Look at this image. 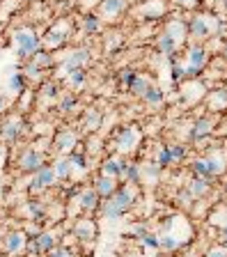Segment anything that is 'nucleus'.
<instances>
[{"mask_svg":"<svg viewBox=\"0 0 227 257\" xmlns=\"http://www.w3.org/2000/svg\"><path fill=\"white\" fill-rule=\"evenodd\" d=\"M55 186H58L55 172H53V168H51V163H46V166H42L30 177V181H28V193H30V197H42L44 193L55 188Z\"/></svg>","mask_w":227,"mask_h":257,"instance_id":"8","label":"nucleus"},{"mask_svg":"<svg viewBox=\"0 0 227 257\" xmlns=\"http://www.w3.org/2000/svg\"><path fill=\"white\" fill-rule=\"evenodd\" d=\"M0 246H2L5 255H21V253H25V246H28V234H25V230H9V232H5Z\"/></svg>","mask_w":227,"mask_h":257,"instance_id":"11","label":"nucleus"},{"mask_svg":"<svg viewBox=\"0 0 227 257\" xmlns=\"http://www.w3.org/2000/svg\"><path fill=\"white\" fill-rule=\"evenodd\" d=\"M140 72H136V69H131V67H126V69H122L120 74H117V83L124 87V90H129V85L133 83V78L138 76Z\"/></svg>","mask_w":227,"mask_h":257,"instance_id":"44","label":"nucleus"},{"mask_svg":"<svg viewBox=\"0 0 227 257\" xmlns=\"http://www.w3.org/2000/svg\"><path fill=\"white\" fill-rule=\"evenodd\" d=\"M51 147L58 156H69L74 150H78V133L72 129H60L51 138Z\"/></svg>","mask_w":227,"mask_h":257,"instance_id":"10","label":"nucleus"},{"mask_svg":"<svg viewBox=\"0 0 227 257\" xmlns=\"http://www.w3.org/2000/svg\"><path fill=\"white\" fill-rule=\"evenodd\" d=\"M207 161H209V168H211V172H214V177H218V174L225 170V161H223V156L211 154V156H207Z\"/></svg>","mask_w":227,"mask_h":257,"instance_id":"45","label":"nucleus"},{"mask_svg":"<svg viewBox=\"0 0 227 257\" xmlns=\"http://www.w3.org/2000/svg\"><path fill=\"white\" fill-rule=\"evenodd\" d=\"M65 85L69 87V92H80L87 85V74L85 69H74L65 76Z\"/></svg>","mask_w":227,"mask_h":257,"instance_id":"27","label":"nucleus"},{"mask_svg":"<svg viewBox=\"0 0 227 257\" xmlns=\"http://www.w3.org/2000/svg\"><path fill=\"white\" fill-rule=\"evenodd\" d=\"M174 2H177V5H181V7H188V5H193L195 0H174Z\"/></svg>","mask_w":227,"mask_h":257,"instance_id":"55","label":"nucleus"},{"mask_svg":"<svg viewBox=\"0 0 227 257\" xmlns=\"http://www.w3.org/2000/svg\"><path fill=\"white\" fill-rule=\"evenodd\" d=\"M67 159H69V166H72V177H74V179L87 174V170H90V156L85 154V152L74 150L72 154L67 156Z\"/></svg>","mask_w":227,"mask_h":257,"instance_id":"21","label":"nucleus"},{"mask_svg":"<svg viewBox=\"0 0 227 257\" xmlns=\"http://www.w3.org/2000/svg\"><path fill=\"white\" fill-rule=\"evenodd\" d=\"M21 72H23V76L28 78V81H39L42 78V69L35 65V62H30V60H25V62H21Z\"/></svg>","mask_w":227,"mask_h":257,"instance_id":"43","label":"nucleus"},{"mask_svg":"<svg viewBox=\"0 0 227 257\" xmlns=\"http://www.w3.org/2000/svg\"><path fill=\"white\" fill-rule=\"evenodd\" d=\"M163 32H167V35L172 37L177 44H181L186 39V35H188V28H186L184 18H170V21H165V28H163Z\"/></svg>","mask_w":227,"mask_h":257,"instance_id":"26","label":"nucleus"},{"mask_svg":"<svg viewBox=\"0 0 227 257\" xmlns=\"http://www.w3.org/2000/svg\"><path fill=\"white\" fill-rule=\"evenodd\" d=\"M191 170H193L195 177H200V179H211V177H214V172H211L209 161H207V159H197V161H193Z\"/></svg>","mask_w":227,"mask_h":257,"instance_id":"41","label":"nucleus"},{"mask_svg":"<svg viewBox=\"0 0 227 257\" xmlns=\"http://www.w3.org/2000/svg\"><path fill=\"white\" fill-rule=\"evenodd\" d=\"M0 257H9V255H0Z\"/></svg>","mask_w":227,"mask_h":257,"instance_id":"59","label":"nucleus"},{"mask_svg":"<svg viewBox=\"0 0 227 257\" xmlns=\"http://www.w3.org/2000/svg\"><path fill=\"white\" fill-rule=\"evenodd\" d=\"M42 166H46V156L35 145H28L16 154V170L21 174H30L32 177Z\"/></svg>","mask_w":227,"mask_h":257,"instance_id":"7","label":"nucleus"},{"mask_svg":"<svg viewBox=\"0 0 227 257\" xmlns=\"http://www.w3.org/2000/svg\"><path fill=\"white\" fill-rule=\"evenodd\" d=\"M124 184L129 186H138V184H143V174H140V163L136 161H129L126 159L124 166H122V177H120Z\"/></svg>","mask_w":227,"mask_h":257,"instance_id":"25","label":"nucleus"},{"mask_svg":"<svg viewBox=\"0 0 227 257\" xmlns=\"http://www.w3.org/2000/svg\"><path fill=\"white\" fill-rule=\"evenodd\" d=\"M172 78H174V81H181V78H186V65L172 62Z\"/></svg>","mask_w":227,"mask_h":257,"instance_id":"50","label":"nucleus"},{"mask_svg":"<svg viewBox=\"0 0 227 257\" xmlns=\"http://www.w3.org/2000/svg\"><path fill=\"white\" fill-rule=\"evenodd\" d=\"M151 85H154V83H151L150 76H145V74H138V76L133 78V83L129 85V90H126V92H129L131 96H136V99H143V94L150 90Z\"/></svg>","mask_w":227,"mask_h":257,"instance_id":"32","label":"nucleus"},{"mask_svg":"<svg viewBox=\"0 0 227 257\" xmlns=\"http://www.w3.org/2000/svg\"><path fill=\"white\" fill-rule=\"evenodd\" d=\"M225 191H227V186H225Z\"/></svg>","mask_w":227,"mask_h":257,"instance_id":"60","label":"nucleus"},{"mask_svg":"<svg viewBox=\"0 0 227 257\" xmlns=\"http://www.w3.org/2000/svg\"><path fill=\"white\" fill-rule=\"evenodd\" d=\"M140 129L136 124H124L117 129L113 138V145H115V154L120 156H129L138 150V145H140Z\"/></svg>","mask_w":227,"mask_h":257,"instance_id":"5","label":"nucleus"},{"mask_svg":"<svg viewBox=\"0 0 227 257\" xmlns=\"http://www.w3.org/2000/svg\"><path fill=\"white\" fill-rule=\"evenodd\" d=\"M147 232H150V225H147V221H136L131 227H129V230H126V234H129L131 239H136V241H140Z\"/></svg>","mask_w":227,"mask_h":257,"instance_id":"42","label":"nucleus"},{"mask_svg":"<svg viewBox=\"0 0 227 257\" xmlns=\"http://www.w3.org/2000/svg\"><path fill=\"white\" fill-rule=\"evenodd\" d=\"M92 60V48L90 46H74L72 51H67L65 55H62L60 65H58V81L60 78H65L69 72H74V69H85V65Z\"/></svg>","mask_w":227,"mask_h":257,"instance_id":"4","label":"nucleus"},{"mask_svg":"<svg viewBox=\"0 0 227 257\" xmlns=\"http://www.w3.org/2000/svg\"><path fill=\"white\" fill-rule=\"evenodd\" d=\"M140 244H143L145 248H150V251H158V234L150 230V232H147L143 239H140Z\"/></svg>","mask_w":227,"mask_h":257,"instance_id":"46","label":"nucleus"},{"mask_svg":"<svg viewBox=\"0 0 227 257\" xmlns=\"http://www.w3.org/2000/svg\"><path fill=\"white\" fill-rule=\"evenodd\" d=\"M186 28H188V35L195 37V39H202V37H207L211 32V23L207 16H193L188 23H186Z\"/></svg>","mask_w":227,"mask_h":257,"instance_id":"24","label":"nucleus"},{"mask_svg":"<svg viewBox=\"0 0 227 257\" xmlns=\"http://www.w3.org/2000/svg\"><path fill=\"white\" fill-rule=\"evenodd\" d=\"M5 193H7V184H5V179H2V174H0V202L5 200Z\"/></svg>","mask_w":227,"mask_h":257,"instance_id":"54","label":"nucleus"},{"mask_svg":"<svg viewBox=\"0 0 227 257\" xmlns=\"http://www.w3.org/2000/svg\"><path fill=\"white\" fill-rule=\"evenodd\" d=\"M140 174H143V181H147V184H156V181L161 179L163 170L156 166L154 161L151 163H140Z\"/></svg>","mask_w":227,"mask_h":257,"instance_id":"34","label":"nucleus"},{"mask_svg":"<svg viewBox=\"0 0 227 257\" xmlns=\"http://www.w3.org/2000/svg\"><path fill=\"white\" fill-rule=\"evenodd\" d=\"M62 94V87H60V81L58 78H46L39 83V92H37V99L44 103H55Z\"/></svg>","mask_w":227,"mask_h":257,"instance_id":"18","label":"nucleus"},{"mask_svg":"<svg viewBox=\"0 0 227 257\" xmlns=\"http://www.w3.org/2000/svg\"><path fill=\"white\" fill-rule=\"evenodd\" d=\"M207 257H227V251L225 248H211V251L207 253Z\"/></svg>","mask_w":227,"mask_h":257,"instance_id":"51","label":"nucleus"},{"mask_svg":"<svg viewBox=\"0 0 227 257\" xmlns=\"http://www.w3.org/2000/svg\"><path fill=\"white\" fill-rule=\"evenodd\" d=\"M69 37H72V25L67 23V21H58V23L51 25V28L42 35V48L48 51V53L60 51V48L67 46Z\"/></svg>","mask_w":227,"mask_h":257,"instance_id":"6","label":"nucleus"},{"mask_svg":"<svg viewBox=\"0 0 227 257\" xmlns=\"http://www.w3.org/2000/svg\"><path fill=\"white\" fill-rule=\"evenodd\" d=\"M55 172V179L58 181H69L72 179V166H69V159L67 156H55L53 163H51Z\"/></svg>","mask_w":227,"mask_h":257,"instance_id":"31","label":"nucleus"},{"mask_svg":"<svg viewBox=\"0 0 227 257\" xmlns=\"http://www.w3.org/2000/svg\"><path fill=\"white\" fill-rule=\"evenodd\" d=\"M163 99H165V92H163L158 85H151L150 90L143 94V103H145V106H151V108L161 106Z\"/></svg>","mask_w":227,"mask_h":257,"instance_id":"37","label":"nucleus"},{"mask_svg":"<svg viewBox=\"0 0 227 257\" xmlns=\"http://www.w3.org/2000/svg\"><path fill=\"white\" fill-rule=\"evenodd\" d=\"M126 7H129V0H101L99 2V16H101V21H115L126 12Z\"/></svg>","mask_w":227,"mask_h":257,"instance_id":"17","label":"nucleus"},{"mask_svg":"<svg viewBox=\"0 0 227 257\" xmlns=\"http://www.w3.org/2000/svg\"><path fill=\"white\" fill-rule=\"evenodd\" d=\"M223 244H225V248H227V237H223Z\"/></svg>","mask_w":227,"mask_h":257,"instance_id":"56","label":"nucleus"},{"mask_svg":"<svg viewBox=\"0 0 227 257\" xmlns=\"http://www.w3.org/2000/svg\"><path fill=\"white\" fill-rule=\"evenodd\" d=\"M184 241H179L174 234H158V251H165V253H172L177 248H181Z\"/></svg>","mask_w":227,"mask_h":257,"instance_id":"40","label":"nucleus"},{"mask_svg":"<svg viewBox=\"0 0 227 257\" xmlns=\"http://www.w3.org/2000/svg\"><path fill=\"white\" fill-rule=\"evenodd\" d=\"M25 133V120L21 115H9L0 122V143L2 145H16Z\"/></svg>","mask_w":227,"mask_h":257,"instance_id":"9","label":"nucleus"},{"mask_svg":"<svg viewBox=\"0 0 227 257\" xmlns=\"http://www.w3.org/2000/svg\"><path fill=\"white\" fill-rule=\"evenodd\" d=\"M138 186H129L122 184L117 186V191L108 200H101V207H99V214H101L103 221H120L124 218L129 211L133 209V204L138 200Z\"/></svg>","mask_w":227,"mask_h":257,"instance_id":"1","label":"nucleus"},{"mask_svg":"<svg viewBox=\"0 0 227 257\" xmlns=\"http://www.w3.org/2000/svg\"><path fill=\"white\" fill-rule=\"evenodd\" d=\"M225 58H227V46H225Z\"/></svg>","mask_w":227,"mask_h":257,"instance_id":"58","label":"nucleus"},{"mask_svg":"<svg viewBox=\"0 0 227 257\" xmlns=\"http://www.w3.org/2000/svg\"><path fill=\"white\" fill-rule=\"evenodd\" d=\"M80 30H83L87 37L99 35V32L103 30V21H101V16H99V14H85V16L80 18Z\"/></svg>","mask_w":227,"mask_h":257,"instance_id":"28","label":"nucleus"},{"mask_svg":"<svg viewBox=\"0 0 227 257\" xmlns=\"http://www.w3.org/2000/svg\"><path fill=\"white\" fill-rule=\"evenodd\" d=\"M170 154H172V163H179V161H184L186 147L184 145H170Z\"/></svg>","mask_w":227,"mask_h":257,"instance_id":"48","label":"nucleus"},{"mask_svg":"<svg viewBox=\"0 0 227 257\" xmlns=\"http://www.w3.org/2000/svg\"><path fill=\"white\" fill-rule=\"evenodd\" d=\"M103 124V113L99 108H85L80 115V129L85 133H96Z\"/></svg>","mask_w":227,"mask_h":257,"instance_id":"20","label":"nucleus"},{"mask_svg":"<svg viewBox=\"0 0 227 257\" xmlns=\"http://www.w3.org/2000/svg\"><path fill=\"white\" fill-rule=\"evenodd\" d=\"M72 237L76 241H80V244H92L96 239V223L92 218H87V216L78 218L72 225Z\"/></svg>","mask_w":227,"mask_h":257,"instance_id":"14","label":"nucleus"},{"mask_svg":"<svg viewBox=\"0 0 227 257\" xmlns=\"http://www.w3.org/2000/svg\"><path fill=\"white\" fill-rule=\"evenodd\" d=\"M76 108H78V96H76V92H62L60 99L55 101V113L62 115V117L76 113Z\"/></svg>","mask_w":227,"mask_h":257,"instance_id":"23","label":"nucleus"},{"mask_svg":"<svg viewBox=\"0 0 227 257\" xmlns=\"http://www.w3.org/2000/svg\"><path fill=\"white\" fill-rule=\"evenodd\" d=\"M7 106H9V99H7V96L2 94V92H0V115H2V113L7 110Z\"/></svg>","mask_w":227,"mask_h":257,"instance_id":"53","label":"nucleus"},{"mask_svg":"<svg viewBox=\"0 0 227 257\" xmlns=\"http://www.w3.org/2000/svg\"><path fill=\"white\" fill-rule=\"evenodd\" d=\"M117 179H113V177H103V174H96L94 179H92V188H94V193L101 200H108V197L113 195L115 191H117Z\"/></svg>","mask_w":227,"mask_h":257,"instance_id":"22","label":"nucleus"},{"mask_svg":"<svg viewBox=\"0 0 227 257\" xmlns=\"http://www.w3.org/2000/svg\"><path fill=\"white\" fill-rule=\"evenodd\" d=\"M18 214L23 216L25 221H30V223H44L46 221V216H48V211H46V204L39 200V197H30L28 202H23V207L18 209Z\"/></svg>","mask_w":227,"mask_h":257,"instance_id":"15","label":"nucleus"},{"mask_svg":"<svg viewBox=\"0 0 227 257\" xmlns=\"http://www.w3.org/2000/svg\"><path fill=\"white\" fill-rule=\"evenodd\" d=\"M12 44H14L16 58L21 62H25L42 48V35L37 30H32L30 25H18V28L12 30Z\"/></svg>","mask_w":227,"mask_h":257,"instance_id":"2","label":"nucleus"},{"mask_svg":"<svg viewBox=\"0 0 227 257\" xmlns=\"http://www.w3.org/2000/svg\"><path fill=\"white\" fill-rule=\"evenodd\" d=\"M5 87L12 96H23L28 92V78L23 76L21 67H9L5 74Z\"/></svg>","mask_w":227,"mask_h":257,"instance_id":"12","label":"nucleus"},{"mask_svg":"<svg viewBox=\"0 0 227 257\" xmlns=\"http://www.w3.org/2000/svg\"><path fill=\"white\" fill-rule=\"evenodd\" d=\"M204 65H207V48L193 44L186 55V76H200Z\"/></svg>","mask_w":227,"mask_h":257,"instance_id":"13","label":"nucleus"},{"mask_svg":"<svg viewBox=\"0 0 227 257\" xmlns=\"http://www.w3.org/2000/svg\"><path fill=\"white\" fill-rule=\"evenodd\" d=\"M5 163H7V147L0 143V170L5 168Z\"/></svg>","mask_w":227,"mask_h":257,"instance_id":"52","label":"nucleus"},{"mask_svg":"<svg viewBox=\"0 0 227 257\" xmlns=\"http://www.w3.org/2000/svg\"><path fill=\"white\" fill-rule=\"evenodd\" d=\"M154 163L161 170H165V168L172 166V154H170V145H158L156 147V154H154Z\"/></svg>","mask_w":227,"mask_h":257,"instance_id":"38","label":"nucleus"},{"mask_svg":"<svg viewBox=\"0 0 227 257\" xmlns=\"http://www.w3.org/2000/svg\"><path fill=\"white\" fill-rule=\"evenodd\" d=\"M165 9H163V2L161 0H147L143 7H140V16L145 21H156V18H163Z\"/></svg>","mask_w":227,"mask_h":257,"instance_id":"30","label":"nucleus"},{"mask_svg":"<svg viewBox=\"0 0 227 257\" xmlns=\"http://www.w3.org/2000/svg\"><path fill=\"white\" fill-rule=\"evenodd\" d=\"M46 257H74V255H72V251H69V248H65V246H55V248L48 253Z\"/></svg>","mask_w":227,"mask_h":257,"instance_id":"49","label":"nucleus"},{"mask_svg":"<svg viewBox=\"0 0 227 257\" xmlns=\"http://www.w3.org/2000/svg\"><path fill=\"white\" fill-rule=\"evenodd\" d=\"M227 106V90H216L211 94V108H225Z\"/></svg>","mask_w":227,"mask_h":257,"instance_id":"47","label":"nucleus"},{"mask_svg":"<svg viewBox=\"0 0 227 257\" xmlns=\"http://www.w3.org/2000/svg\"><path fill=\"white\" fill-rule=\"evenodd\" d=\"M122 46H124V35L122 32H108L106 39H103V51L110 55V53H117Z\"/></svg>","mask_w":227,"mask_h":257,"instance_id":"36","label":"nucleus"},{"mask_svg":"<svg viewBox=\"0 0 227 257\" xmlns=\"http://www.w3.org/2000/svg\"><path fill=\"white\" fill-rule=\"evenodd\" d=\"M223 7H225V9H227V0H223Z\"/></svg>","mask_w":227,"mask_h":257,"instance_id":"57","label":"nucleus"},{"mask_svg":"<svg viewBox=\"0 0 227 257\" xmlns=\"http://www.w3.org/2000/svg\"><path fill=\"white\" fill-rule=\"evenodd\" d=\"M209 131H211V120L209 117H202V120H197L195 124H193V129L188 131V138L197 143V140H202V138L209 136Z\"/></svg>","mask_w":227,"mask_h":257,"instance_id":"33","label":"nucleus"},{"mask_svg":"<svg viewBox=\"0 0 227 257\" xmlns=\"http://www.w3.org/2000/svg\"><path fill=\"white\" fill-rule=\"evenodd\" d=\"M30 62H35L42 72H46V69H53L55 67V55L48 53V51H44V48H39V51L30 58Z\"/></svg>","mask_w":227,"mask_h":257,"instance_id":"35","label":"nucleus"},{"mask_svg":"<svg viewBox=\"0 0 227 257\" xmlns=\"http://www.w3.org/2000/svg\"><path fill=\"white\" fill-rule=\"evenodd\" d=\"M76 202H78V209L80 211H85V214H96L99 207H101V197L96 195L92 186H85V188H78Z\"/></svg>","mask_w":227,"mask_h":257,"instance_id":"16","label":"nucleus"},{"mask_svg":"<svg viewBox=\"0 0 227 257\" xmlns=\"http://www.w3.org/2000/svg\"><path fill=\"white\" fill-rule=\"evenodd\" d=\"M124 161H126V156H120V154L106 156V159L101 161V166H99V174H103V177H113V179L120 181Z\"/></svg>","mask_w":227,"mask_h":257,"instance_id":"19","label":"nucleus"},{"mask_svg":"<svg viewBox=\"0 0 227 257\" xmlns=\"http://www.w3.org/2000/svg\"><path fill=\"white\" fill-rule=\"evenodd\" d=\"M186 191L191 193V197H202L209 193V179H200V177H193V181L186 186Z\"/></svg>","mask_w":227,"mask_h":257,"instance_id":"39","label":"nucleus"},{"mask_svg":"<svg viewBox=\"0 0 227 257\" xmlns=\"http://www.w3.org/2000/svg\"><path fill=\"white\" fill-rule=\"evenodd\" d=\"M177 48H179V44L174 42L167 32H161V35L156 37V51H158L163 58H172V55L177 53Z\"/></svg>","mask_w":227,"mask_h":257,"instance_id":"29","label":"nucleus"},{"mask_svg":"<svg viewBox=\"0 0 227 257\" xmlns=\"http://www.w3.org/2000/svg\"><path fill=\"white\" fill-rule=\"evenodd\" d=\"M55 246H60V234L55 232V230H39L37 234L28 237L25 253L30 257H44L53 251Z\"/></svg>","mask_w":227,"mask_h":257,"instance_id":"3","label":"nucleus"}]
</instances>
